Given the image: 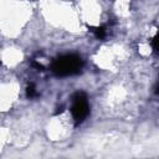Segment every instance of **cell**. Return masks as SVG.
I'll list each match as a JSON object with an SVG mask.
<instances>
[{
  "label": "cell",
  "mask_w": 159,
  "mask_h": 159,
  "mask_svg": "<svg viewBox=\"0 0 159 159\" xmlns=\"http://www.w3.org/2000/svg\"><path fill=\"white\" fill-rule=\"evenodd\" d=\"M83 67V61L80 56L73 53H67L57 57L51 63V71L58 77H68L80 73Z\"/></svg>",
  "instance_id": "obj_1"
},
{
  "label": "cell",
  "mask_w": 159,
  "mask_h": 159,
  "mask_svg": "<svg viewBox=\"0 0 159 159\" xmlns=\"http://www.w3.org/2000/svg\"><path fill=\"white\" fill-rule=\"evenodd\" d=\"M89 113V103L86 93L77 92L72 97V104H71V114L72 119L76 124H81L84 122V119L88 117Z\"/></svg>",
  "instance_id": "obj_2"
},
{
  "label": "cell",
  "mask_w": 159,
  "mask_h": 159,
  "mask_svg": "<svg viewBox=\"0 0 159 159\" xmlns=\"http://www.w3.org/2000/svg\"><path fill=\"white\" fill-rule=\"evenodd\" d=\"M92 32L94 34V36H96L97 39H104L106 35H107V30H106V27H103V26H97V27H94V29L92 30Z\"/></svg>",
  "instance_id": "obj_3"
},
{
  "label": "cell",
  "mask_w": 159,
  "mask_h": 159,
  "mask_svg": "<svg viewBox=\"0 0 159 159\" xmlns=\"http://www.w3.org/2000/svg\"><path fill=\"white\" fill-rule=\"evenodd\" d=\"M26 96H27V98H34L37 96V91H36V87L34 83H30L26 87Z\"/></svg>",
  "instance_id": "obj_4"
},
{
  "label": "cell",
  "mask_w": 159,
  "mask_h": 159,
  "mask_svg": "<svg viewBox=\"0 0 159 159\" xmlns=\"http://www.w3.org/2000/svg\"><path fill=\"white\" fill-rule=\"evenodd\" d=\"M152 48L155 53H159V32H157V35L152 39Z\"/></svg>",
  "instance_id": "obj_5"
},
{
  "label": "cell",
  "mask_w": 159,
  "mask_h": 159,
  "mask_svg": "<svg viewBox=\"0 0 159 159\" xmlns=\"http://www.w3.org/2000/svg\"><path fill=\"white\" fill-rule=\"evenodd\" d=\"M155 93L159 94V80H158V83H157V86H155Z\"/></svg>",
  "instance_id": "obj_6"
}]
</instances>
